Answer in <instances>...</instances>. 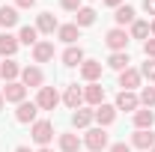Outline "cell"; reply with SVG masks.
<instances>
[{"mask_svg":"<svg viewBox=\"0 0 155 152\" xmlns=\"http://www.w3.org/2000/svg\"><path fill=\"white\" fill-rule=\"evenodd\" d=\"M21 9H30V6H36V0H15Z\"/></svg>","mask_w":155,"mask_h":152,"instance_id":"obj_36","label":"cell"},{"mask_svg":"<svg viewBox=\"0 0 155 152\" xmlns=\"http://www.w3.org/2000/svg\"><path fill=\"white\" fill-rule=\"evenodd\" d=\"M39 152H51V149H48V146H42V149H39Z\"/></svg>","mask_w":155,"mask_h":152,"instance_id":"obj_40","label":"cell"},{"mask_svg":"<svg viewBox=\"0 0 155 152\" xmlns=\"http://www.w3.org/2000/svg\"><path fill=\"white\" fill-rule=\"evenodd\" d=\"M143 54L155 60V39H146V42H143Z\"/></svg>","mask_w":155,"mask_h":152,"instance_id":"obj_32","label":"cell"},{"mask_svg":"<svg viewBox=\"0 0 155 152\" xmlns=\"http://www.w3.org/2000/svg\"><path fill=\"white\" fill-rule=\"evenodd\" d=\"M33 140H36L39 146H48L51 143V137H54V125L48 122V119H39V122H33Z\"/></svg>","mask_w":155,"mask_h":152,"instance_id":"obj_1","label":"cell"},{"mask_svg":"<svg viewBox=\"0 0 155 152\" xmlns=\"http://www.w3.org/2000/svg\"><path fill=\"white\" fill-rule=\"evenodd\" d=\"M140 78H149V81H155V60H146V63H143Z\"/></svg>","mask_w":155,"mask_h":152,"instance_id":"obj_31","label":"cell"},{"mask_svg":"<svg viewBox=\"0 0 155 152\" xmlns=\"http://www.w3.org/2000/svg\"><path fill=\"white\" fill-rule=\"evenodd\" d=\"M63 9H72V12H78V9H81V0H63Z\"/></svg>","mask_w":155,"mask_h":152,"instance_id":"obj_33","label":"cell"},{"mask_svg":"<svg viewBox=\"0 0 155 152\" xmlns=\"http://www.w3.org/2000/svg\"><path fill=\"white\" fill-rule=\"evenodd\" d=\"M18 51V39L9 33H0V57H12Z\"/></svg>","mask_w":155,"mask_h":152,"instance_id":"obj_16","label":"cell"},{"mask_svg":"<svg viewBox=\"0 0 155 152\" xmlns=\"http://www.w3.org/2000/svg\"><path fill=\"white\" fill-rule=\"evenodd\" d=\"M81 78L90 81V84H96L98 78H101V63H96V60H84V63H81Z\"/></svg>","mask_w":155,"mask_h":152,"instance_id":"obj_6","label":"cell"},{"mask_svg":"<svg viewBox=\"0 0 155 152\" xmlns=\"http://www.w3.org/2000/svg\"><path fill=\"white\" fill-rule=\"evenodd\" d=\"M36 111H39L36 101H21L18 111H15V119H18V122H33V119H36Z\"/></svg>","mask_w":155,"mask_h":152,"instance_id":"obj_9","label":"cell"},{"mask_svg":"<svg viewBox=\"0 0 155 152\" xmlns=\"http://www.w3.org/2000/svg\"><path fill=\"white\" fill-rule=\"evenodd\" d=\"M140 104L155 107V87H143V90H140Z\"/></svg>","mask_w":155,"mask_h":152,"instance_id":"obj_30","label":"cell"},{"mask_svg":"<svg viewBox=\"0 0 155 152\" xmlns=\"http://www.w3.org/2000/svg\"><path fill=\"white\" fill-rule=\"evenodd\" d=\"M131 36L134 39H146L149 36V24H146V21H134V24H131Z\"/></svg>","mask_w":155,"mask_h":152,"instance_id":"obj_29","label":"cell"},{"mask_svg":"<svg viewBox=\"0 0 155 152\" xmlns=\"http://www.w3.org/2000/svg\"><path fill=\"white\" fill-rule=\"evenodd\" d=\"M149 152H155V146H152V149H149Z\"/></svg>","mask_w":155,"mask_h":152,"instance_id":"obj_42","label":"cell"},{"mask_svg":"<svg viewBox=\"0 0 155 152\" xmlns=\"http://www.w3.org/2000/svg\"><path fill=\"white\" fill-rule=\"evenodd\" d=\"M0 107H3V93H0Z\"/></svg>","mask_w":155,"mask_h":152,"instance_id":"obj_41","label":"cell"},{"mask_svg":"<svg viewBox=\"0 0 155 152\" xmlns=\"http://www.w3.org/2000/svg\"><path fill=\"white\" fill-rule=\"evenodd\" d=\"M143 9H146L149 15H155V0H143Z\"/></svg>","mask_w":155,"mask_h":152,"instance_id":"obj_35","label":"cell"},{"mask_svg":"<svg viewBox=\"0 0 155 152\" xmlns=\"http://www.w3.org/2000/svg\"><path fill=\"white\" fill-rule=\"evenodd\" d=\"M149 33H152V36H155V21H152V24H149Z\"/></svg>","mask_w":155,"mask_h":152,"instance_id":"obj_38","label":"cell"},{"mask_svg":"<svg viewBox=\"0 0 155 152\" xmlns=\"http://www.w3.org/2000/svg\"><path fill=\"white\" fill-rule=\"evenodd\" d=\"M63 63H66V66H78V63H84V51H81L78 45H69L66 54H63Z\"/></svg>","mask_w":155,"mask_h":152,"instance_id":"obj_23","label":"cell"},{"mask_svg":"<svg viewBox=\"0 0 155 152\" xmlns=\"http://www.w3.org/2000/svg\"><path fill=\"white\" fill-rule=\"evenodd\" d=\"M110 152H131V146H125V143H114Z\"/></svg>","mask_w":155,"mask_h":152,"instance_id":"obj_34","label":"cell"},{"mask_svg":"<svg viewBox=\"0 0 155 152\" xmlns=\"http://www.w3.org/2000/svg\"><path fill=\"white\" fill-rule=\"evenodd\" d=\"M128 33H125V30H122V27H116V30H110V33H107V36H104V42H107V48H110V51H125V45H128Z\"/></svg>","mask_w":155,"mask_h":152,"instance_id":"obj_3","label":"cell"},{"mask_svg":"<svg viewBox=\"0 0 155 152\" xmlns=\"http://www.w3.org/2000/svg\"><path fill=\"white\" fill-rule=\"evenodd\" d=\"M104 6H114V9H119V6H122V0H104Z\"/></svg>","mask_w":155,"mask_h":152,"instance_id":"obj_37","label":"cell"},{"mask_svg":"<svg viewBox=\"0 0 155 152\" xmlns=\"http://www.w3.org/2000/svg\"><path fill=\"white\" fill-rule=\"evenodd\" d=\"M33 60H36V63L54 60V45H51V42H36V45H33Z\"/></svg>","mask_w":155,"mask_h":152,"instance_id":"obj_11","label":"cell"},{"mask_svg":"<svg viewBox=\"0 0 155 152\" xmlns=\"http://www.w3.org/2000/svg\"><path fill=\"white\" fill-rule=\"evenodd\" d=\"M84 98H87V101H90V104H104V87H101V84H90V87H87V90H84Z\"/></svg>","mask_w":155,"mask_h":152,"instance_id":"obj_14","label":"cell"},{"mask_svg":"<svg viewBox=\"0 0 155 152\" xmlns=\"http://www.w3.org/2000/svg\"><path fill=\"white\" fill-rule=\"evenodd\" d=\"M18 63H12V60H6V63H0V78L6 81V84H12L15 78H18Z\"/></svg>","mask_w":155,"mask_h":152,"instance_id":"obj_20","label":"cell"},{"mask_svg":"<svg viewBox=\"0 0 155 152\" xmlns=\"http://www.w3.org/2000/svg\"><path fill=\"white\" fill-rule=\"evenodd\" d=\"M114 18H116V24H119V27H125V24H134V9H131V6H119Z\"/></svg>","mask_w":155,"mask_h":152,"instance_id":"obj_27","label":"cell"},{"mask_svg":"<svg viewBox=\"0 0 155 152\" xmlns=\"http://www.w3.org/2000/svg\"><path fill=\"white\" fill-rule=\"evenodd\" d=\"M24 95H27V87H24V84H15V81H12V84H6V87H3V98H6V101H24Z\"/></svg>","mask_w":155,"mask_h":152,"instance_id":"obj_8","label":"cell"},{"mask_svg":"<svg viewBox=\"0 0 155 152\" xmlns=\"http://www.w3.org/2000/svg\"><path fill=\"white\" fill-rule=\"evenodd\" d=\"M36 39H39V30H36V27H21L18 42H24V45H36Z\"/></svg>","mask_w":155,"mask_h":152,"instance_id":"obj_28","label":"cell"},{"mask_svg":"<svg viewBox=\"0 0 155 152\" xmlns=\"http://www.w3.org/2000/svg\"><path fill=\"white\" fill-rule=\"evenodd\" d=\"M57 101H60V95H57L54 87H42V90H39L36 104L42 107V111H54V107H57Z\"/></svg>","mask_w":155,"mask_h":152,"instance_id":"obj_4","label":"cell"},{"mask_svg":"<svg viewBox=\"0 0 155 152\" xmlns=\"http://www.w3.org/2000/svg\"><path fill=\"white\" fill-rule=\"evenodd\" d=\"M81 101H84L81 87H69V90H66V104H69L72 111H78V107H81Z\"/></svg>","mask_w":155,"mask_h":152,"instance_id":"obj_26","label":"cell"},{"mask_svg":"<svg viewBox=\"0 0 155 152\" xmlns=\"http://www.w3.org/2000/svg\"><path fill=\"white\" fill-rule=\"evenodd\" d=\"M15 152H30V149H27V146H18V149H15Z\"/></svg>","mask_w":155,"mask_h":152,"instance_id":"obj_39","label":"cell"},{"mask_svg":"<svg viewBox=\"0 0 155 152\" xmlns=\"http://www.w3.org/2000/svg\"><path fill=\"white\" fill-rule=\"evenodd\" d=\"M93 21H96V9H90V6H81V9H78V15H75L78 27H90Z\"/></svg>","mask_w":155,"mask_h":152,"instance_id":"obj_21","label":"cell"},{"mask_svg":"<svg viewBox=\"0 0 155 152\" xmlns=\"http://www.w3.org/2000/svg\"><path fill=\"white\" fill-rule=\"evenodd\" d=\"M128 63H131V60H128V54H125V51H116V54H110V60H107V66H110V69H116V72L128 69Z\"/></svg>","mask_w":155,"mask_h":152,"instance_id":"obj_24","label":"cell"},{"mask_svg":"<svg viewBox=\"0 0 155 152\" xmlns=\"http://www.w3.org/2000/svg\"><path fill=\"white\" fill-rule=\"evenodd\" d=\"M84 143H87V149H90V152L107 149V134H104V128H90L87 137H84Z\"/></svg>","mask_w":155,"mask_h":152,"instance_id":"obj_2","label":"cell"},{"mask_svg":"<svg viewBox=\"0 0 155 152\" xmlns=\"http://www.w3.org/2000/svg\"><path fill=\"white\" fill-rule=\"evenodd\" d=\"M137 104H140V98L134 93H128V90H122L116 95V111H137Z\"/></svg>","mask_w":155,"mask_h":152,"instance_id":"obj_10","label":"cell"},{"mask_svg":"<svg viewBox=\"0 0 155 152\" xmlns=\"http://www.w3.org/2000/svg\"><path fill=\"white\" fill-rule=\"evenodd\" d=\"M21 84H24V87H39V90H42V72H39L36 66H27V69L21 72Z\"/></svg>","mask_w":155,"mask_h":152,"instance_id":"obj_13","label":"cell"},{"mask_svg":"<svg viewBox=\"0 0 155 152\" xmlns=\"http://www.w3.org/2000/svg\"><path fill=\"white\" fill-rule=\"evenodd\" d=\"M60 149H63V152H78V149H81L78 134H60Z\"/></svg>","mask_w":155,"mask_h":152,"instance_id":"obj_25","label":"cell"},{"mask_svg":"<svg viewBox=\"0 0 155 152\" xmlns=\"http://www.w3.org/2000/svg\"><path fill=\"white\" fill-rule=\"evenodd\" d=\"M134 125L137 128H152L155 125V114L146 107V111H134Z\"/></svg>","mask_w":155,"mask_h":152,"instance_id":"obj_19","label":"cell"},{"mask_svg":"<svg viewBox=\"0 0 155 152\" xmlns=\"http://www.w3.org/2000/svg\"><path fill=\"white\" fill-rule=\"evenodd\" d=\"M131 143H134L137 149H152V146H155V134H152V128H137V131L131 134Z\"/></svg>","mask_w":155,"mask_h":152,"instance_id":"obj_5","label":"cell"},{"mask_svg":"<svg viewBox=\"0 0 155 152\" xmlns=\"http://www.w3.org/2000/svg\"><path fill=\"white\" fill-rule=\"evenodd\" d=\"M93 119H98V125H110L116 119V107H110V104H98L96 111H93Z\"/></svg>","mask_w":155,"mask_h":152,"instance_id":"obj_12","label":"cell"},{"mask_svg":"<svg viewBox=\"0 0 155 152\" xmlns=\"http://www.w3.org/2000/svg\"><path fill=\"white\" fill-rule=\"evenodd\" d=\"M57 33H60V39H63L66 45H75L78 39H81V33H78V24H63Z\"/></svg>","mask_w":155,"mask_h":152,"instance_id":"obj_18","label":"cell"},{"mask_svg":"<svg viewBox=\"0 0 155 152\" xmlns=\"http://www.w3.org/2000/svg\"><path fill=\"white\" fill-rule=\"evenodd\" d=\"M119 87L128 90V93H131L134 87H140V72H137V69H122V72H119Z\"/></svg>","mask_w":155,"mask_h":152,"instance_id":"obj_7","label":"cell"},{"mask_svg":"<svg viewBox=\"0 0 155 152\" xmlns=\"http://www.w3.org/2000/svg\"><path fill=\"white\" fill-rule=\"evenodd\" d=\"M93 122V111H84V107H78L75 114H72V125L75 128H87Z\"/></svg>","mask_w":155,"mask_h":152,"instance_id":"obj_22","label":"cell"},{"mask_svg":"<svg viewBox=\"0 0 155 152\" xmlns=\"http://www.w3.org/2000/svg\"><path fill=\"white\" fill-rule=\"evenodd\" d=\"M18 24V9L15 6H0V27H15Z\"/></svg>","mask_w":155,"mask_h":152,"instance_id":"obj_17","label":"cell"},{"mask_svg":"<svg viewBox=\"0 0 155 152\" xmlns=\"http://www.w3.org/2000/svg\"><path fill=\"white\" fill-rule=\"evenodd\" d=\"M36 30L39 33H54V30H60V24H57V18H54L51 12H42L39 21H36Z\"/></svg>","mask_w":155,"mask_h":152,"instance_id":"obj_15","label":"cell"}]
</instances>
